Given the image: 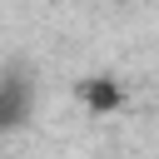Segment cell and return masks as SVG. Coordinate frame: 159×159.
<instances>
[{
	"label": "cell",
	"instance_id": "obj_1",
	"mask_svg": "<svg viewBox=\"0 0 159 159\" xmlns=\"http://www.w3.org/2000/svg\"><path fill=\"white\" fill-rule=\"evenodd\" d=\"M89 99H94V104H114V89H109V84H94Z\"/></svg>",
	"mask_w": 159,
	"mask_h": 159
}]
</instances>
